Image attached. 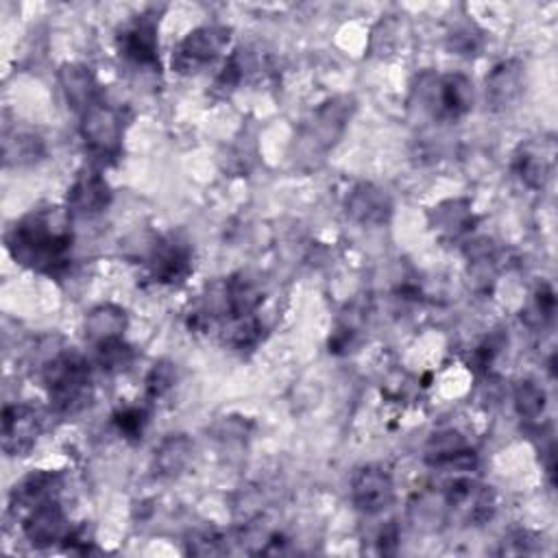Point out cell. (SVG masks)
I'll return each instance as SVG.
<instances>
[{"instance_id": "obj_19", "label": "cell", "mask_w": 558, "mask_h": 558, "mask_svg": "<svg viewBox=\"0 0 558 558\" xmlns=\"http://www.w3.org/2000/svg\"><path fill=\"white\" fill-rule=\"evenodd\" d=\"M61 488V475L54 471H31L28 475H24L11 493V508L13 510H33L35 506L57 499V493Z\"/></svg>"}, {"instance_id": "obj_2", "label": "cell", "mask_w": 558, "mask_h": 558, "mask_svg": "<svg viewBox=\"0 0 558 558\" xmlns=\"http://www.w3.org/2000/svg\"><path fill=\"white\" fill-rule=\"evenodd\" d=\"M48 401L59 414H78L94 399L92 368L76 351H61L41 366Z\"/></svg>"}, {"instance_id": "obj_7", "label": "cell", "mask_w": 558, "mask_h": 558, "mask_svg": "<svg viewBox=\"0 0 558 558\" xmlns=\"http://www.w3.org/2000/svg\"><path fill=\"white\" fill-rule=\"evenodd\" d=\"M44 421L37 408L28 403H11L2 410V449L7 456H26L39 434Z\"/></svg>"}, {"instance_id": "obj_13", "label": "cell", "mask_w": 558, "mask_h": 558, "mask_svg": "<svg viewBox=\"0 0 558 558\" xmlns=\"http://www.w3.org/2000/svg\"><path fill=\"white\" fill-rule=\"evenodd\" d=\"M425 462L436 469H456L460 473H466L475 469L477 458H475V451L469 449L466 440L458 432L445 429V432H436L427 440Z\"/></svg>"}, {"instance_id": "obj_14", "label": "cell", "mask_w": 558, "mask_h": 558, "mask_svg": "<svg viewBox=\"0 0 558 558\" xmlns=\"http://www.w3.org/2000/svg\"><path fill=\"white\" fill-rule=\"evenodd\" d=\"M554 157H556L554 140L527 142L514 155V172L527 187L541 190L551 177Z\"/></svg>"}, {"instance_id": "obj_10", "label": "cell", "mask_w": 558, "mask_h": 558, "mask_svg": "<svg viewBox=\"0 0 558 558\" xmlns=\"http://www.w3.org/2000/svg\"><path fill=\"white\" fill-rule=\"evenodd\" d=\"M427 102L434 118L456 120L471 109L473 85L464 74H445L429 85Z\"/></svg>"}, {"instance_id": "obj_6", "label": "cell", "mask_w": 558, "mask_h": 558, "mask_svg": "<svg viewBox=\"0 0 558 558\" xmlns=\"http://www.w3.org/2000/svg\"><path fill=\"white\" fill-rule=\"evenodd\" d=\"M355 105L351 96H336L327 100L312 118L307 129L303 131V140L314 153H327L344 133L347 122L353 113Z\"/></svg>"}, {"instance_id": "obj_25", "label": "cell", "mask_w": 558, "mask_h": 558, "mask_svg": "<svg viewBox=\"0 0 558 558\" xmlns=\"http://www.w3.org/2000/svg\"><path fill=\"white\" fill-rule=\"evenodd\" d=\"M262 323L255 314L251 316H238V318H227L222 327V338L229 347L233 349H251L259 342L262 338Z\"/></svg>"}, {"instance_id": "obj_23", "label": "cell", "mask_w": 558, "mask_h": 558, "mask_svg": "<svg viewBox=\"0 0 558 558\" xmlns=\"http://www.w3.org/2000/svg\"><path fill=\"white\" fill-rule=\"evenodd\" d=\"M473 225L469 201H445L432 211V227L449 240L464 235Z\"/></svg>"}, {"instance_id": "obj_5", "label": "cell", "mask_w": 558, "mask_h": 558, "mask_svg": "<svg viewBox=\"0 0 558 558\" xmlns=\"http://www.w3.org/2000/svg\"><path fill=\"white\" fill-rule=\"evenodd\" d=\"M445 504L466 523H486L495 514V493L473 477L460 475L445 486Z\"/></svg>"}, {"instance_id": "obj_16", "label": "cell", "mask_w": 558, "mask_h": 558, "mask_svg": "<svg viewBox=\"0 0 558 558\" xmlns=\"http://www.w3.org/2000/svg\"><path fill=\"white\" fill-rule=\"evenodd\" d=\"M109 201H111V190L107 181L94 170H85L76 174V179L68 190V211L72 216H83V218L96 216L105 211Z\"/></svg>"}, {"instance_id": "obj_29", "label": "cell", "mask_w": 558, "mask_h": 558, "mask_svg": "<svg viewBox=\"0 0 558 558\" xmlns=\"http://www.w3.org/2000/svg\"><path fill=\"white\" fill-rule=\"evenodd\" d=\"M146 410L144 408H137V405H129V408H122L113 414V423L118 427V432L124 436V438H142V432L146 427Z\"/></svg>"}, {"instance_id": "obj_22", "label": "cell", "mask_w": 558, "mask_h": 558, "mask_svg": "<svg viewBox=\"0 0 558 558\" xmlns=\"http://www.w3.org/2000/svg\"><path fill=\"white\" fill-rule=\"evenodd\" d=\"M194 442L185 434H172L155 449V471L163 477L181 475L192 462Z\"/></svg>"}, {"instance_id": "obj_12", "label": "cell", "mask_w": 558, "mask_h": 558, "mask_svg": "<svg viewBox=\"0 0 558 558\" xmlns=\"http://www.w3.org/2000/svg\"><path fill=\"white\" fill-rule=\"evenodd\" d=\"M150 277L159 283H181L192 272V251L185 242L161 238L148 255Z\"/></svg>"}, {"instance_id": "obj_32", "label": "cell", "mask_w": 558, "mask_h": 558, "mask_svg": "<svg viewBox=\"0 0 558 558\" xmlns=\"http://www.w3.org/2000/svg\"><path fill=\"white\" fill-rule=\"evenodd\" d=\"M397 538H399V534H397V527L395 525H388V527H384V532L379 534V551L381 554H390V551H395V547H397Z\"/></svg>"}, {"instance_id": "obj_31", "label": "cell", "mask_w": 558, "mask_h": 558, "mask_svg": "<svg viewBox=\"0 0 558 558\" xmlns=\"http://www.w3.org/2000/svg\"><path fill=\"white\" fill-rule=\"evenodd\" d=\"M187 551L196 554V556H216V554H225L227 545L218 534L203 532L187 541Z\"/></svg>"}, {"instance_id": "obj_11", "label": "cell", "mask_w": 558, "mask_h": 558, "mask_svg": "<svg viewBox=\"0 0 558 558\" xmlns=\"http://www.w3.org/2000/svg\"><path fill=\"white\" fill-rule=\"evenodd\" d=\"M22 530H24L26 541L39 549L63 543L65 536L70 534L65 512L57 499L44 501V504L35 506L33 510H28L24 517Z\"/></svg>"}, {"instance_id": "obj_4", "label": "cell", "mask_w": 558, "mask_h": 558, "mask_svg": "<svg viewBox=\"0 0 558 558\" xmlns=\"http://www.w3.org/2000/svg\"><path fill=\"white\" fill-rule=\"evenodd\" d=\"M229 41V28L218 24L198 26L187 33L172 50L170 65L179 74H194L211 63Z\"/></svg>"}, {"instance_id": "obj_28", "label": "cell", "mask_w": 558, "mask_h": 558, "mask_svg": "<svg viewBox=\"0 0 558 558\" xmlns=\"http://www.w3.org/2000/svg\"><path fill=\"white\" fill-rule=\"evenodd\" d=\"M174 379H177V368H174V364L168 362V360L157 362V364L150 368L148 377H146V395H148L150 399L163 397V395L174 386Z\"/></svg>"}, {"instance_id": "obj_15", "label": "cell", "mask_w": 558, "mask_h": 558, "mask_svg": "<svg viewBox=\"0 0 558 558\" xmlns=\"http://www.w3.org/2000/svg\"><path fill=\"white\" fill-rule=\"evenodd\" d=\"M525 85V68L517 59H508L497 63L486 76V100L495 111H504L512 107L523 94Z\"/></svg>"}, {"instance_id": "obj_30", "label": "cell", "mask_w": 558, "mask_h": 558, "mask_svg": "<svg viewBox=\"0 0 558 558\" xmlns=\"http://www.w3.org/2000/svg\"><path fill=\"white\" fill-rule=\"evenodd\" d=\"M554 305H556V299H554L551 288L541 286V290L534 294V299H532V303L527 307L525 320L530 325H545L551 318V314H554Z\"/></svg>"}, {"instance_id": "obj_3", "label": "cell", "mask_w": 558, "mask_h": 558, "mask_svg": "<svg viewBox=\"0 0 558 558\" xmlns=\"http://www.w3.org/2000/svg\"><path fill=\"white\" fill-rule=\"evenodd\" d=\"M122 133H124V118L122 111L107 102H96L89 111L83 113L81 135L98 161H109L120 155L122 148Z\"/></svg>"}, {"instance_id": "obj_20", "label": "cell", "mask_w": 558, "mask_h": 558, "mask_svg": "<svg viewBox=\"0 0 558 558\" xmlns=\"http://www.w3.org/2000/svg\"><path fill=\"white\" fill-rule=\"evenodd\" d=\"M262 299L264 296L259 286L253 279H248L244 272L229 277L222 286V312L227 318L255 314Z\"/></svg>"}, {"instance_id": "obj_18", "label": "cell", "mask_w": 558, "mask_h": 558, "mask_svg": "<svg viewBox=\"0 0 558 558\" xmlns=\"http://www.w3.org/2000/svg\"><path fill=\"white\" fill-rule=\"evenodd\" d=\"M347 214L362 225H384L392 216V201L375 183H357L347 196Z\"/></svg>"}, {"instance_id": "obj_8", "label": "cell", "mask_w": 558, "mask_h": 558, "mask_svg": "<svg viewBox=\"0 0 558 558\" xmlns=\"http://www.w3.org/2000/svg\"><path fill=\"white\" fill-rule=\"evenodd\" d=\"M395 499V482L384 466L366 464L351 480V501L364 514L384 512Z\"/></svg>"}, {"instance_id": "obj_1", "label": "cell", "mask_w": 558, "mask_h": 558, "mask_svg": "<svg viewBox=\"0 0 558 558\" xmlns=\"http://www.w3.org/2000/svg\"><path fill=\"white\" fill-rule=\"evenodd\" d=\"M72 214L61 207L35 209L22 216L7 231V251L11 257L37 272L59 275L70 264L72 253Z\"/></svg>"}, {"instance_id": "obj_9", "label": "cell", "mask_w": 558, "mask_h": 558, "mask_svg": "<svg viewBox=\"0 0 558 558\" xmlns=\"http://www.w3.org/2000/svg\"><path fill=\"white\" fill-rule=\"evenodd\" d=\"M120 54L142 68L157 65V17L153 13H142L133 17L118 35Z\"/></svg>"}, {"instance_id": "obj_24", "label": "cell", "mask_w": 558, "mask_h": 558, "mask_svg": "<svg viewBox=\"0 0 558 558\" xmlns=\"http://www.w3.org/2000/svg\"><path fill=\"white\" fill-rule=\"evenodd\" d=\"M2 150H4L7 166H24V163L37 161L44 155V144L33 133H15V135H4Z\"/></svg>"}, {"instance_id": "obj_26", "label": "cell", "mask_w": 558, "mask_h": 558, "mask_svg": "<svg viewBox=\"0 0 558 558\" xmlns=\"http://www.w3.org/2000/svg\"><path fill=\"white\" fill-rule=\"evenodd\" d=\"M514 408L517 412L527 418V421H536L545 414L547 408V395L545 390L534 384V381H521L514 390Z\"/></svg>"}, {"instance_id": "obj_17", "label": "cell", "mask_w": 558, "mask_h": 558, "mask_svg": "<svg viewBox=\"0 0 558 558\" xmlns=\"http://www.w3.org/2000/svg\"><path fill=\"white\" fill-rule=\"evenodd\" d=\"M59 85L68 107L81 116L100 102L96 76L83 63H63L59 70Z\"/></svg>"}, {"instance_id": "obj_21", "label": "cell", "mask_w": 558, "mask_h": 558, "mask_svg": "<svg viewBox=\"0 0 558 558\" xmlns=\"http://www.w3.org/2000/svg\"><path fill=\"white\" fill-rule=\"evenodd\" d=\"M126 325H129V318L122 307H118L113 303H102L87 314L85 336L96 347V344L122 338Z\"/></svg>"}, {"instance_id": "obj_27", "label": "cell", "mask_w": 558, "mask_h": 558, "mask_svg": "<svg viewBox=\"0 0 558 558\" xmlns=\"http://www.w3.org/2000/svg\"><path fill=\"white\" fill-rule=\"evenodd\" d=\"M96 360L107 373H120L124 371L133 360V349L124 342V338L109 340L102 344H96Z\"/></svg>"}]
</instances>
